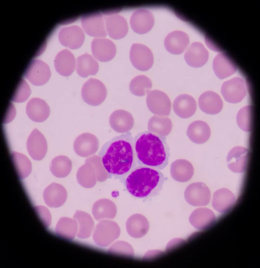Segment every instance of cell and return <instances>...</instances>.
I'll return each mask as SVG.
<instances>
[{
  "mask_svg": "<svg viewBox=\"0 0 260 268\" xmlns=\"http://www.w3.org/2000/svg\"><path fill=\"white\" fill-rule=\"evenodd\" d=\"M105 24L109 36L114 39H120L127 35L128 30L126 19L122 16L114 13H105Z\"/></svg>",
  "mask_w": 260,
  "mask_h": 268,
  "instance_id": "cell-10",
  "label": "cell"
},
{
  "mask_svg": "<svg viewBox=\"0 0 260 268\" xmlns=\"http://www.w3.org/2000/svg\"><path fill=\"white\" fill-rule=\"evenodd\" d=\"M11 159L19 178L24 179L28 176L31 170V165L28 158L23 154L13 152Z\"/></svg>",
  "mask_w": 260,
  "mask_h": 268,
  "instance_id": "cell-32",
  "label": "cell"
},
{
  "mask_svg": "<svg viewBox=\"0 0 260 268\" xmlns=\"http://www.w3.org/2000/svg\"><path fill=\"white\" fill-rule=\"evenodd\" d=\"M213 66L215 74L220 79L230 76L237 70L235 64L228 57L222 54H218L215 58Z\"/></svg>",
  "mask_w": 260,
  "mask_h": 268,
  "instance_id": "cell-28",
  "label": "cell"
},
{
  "mask_svg": "<svg viewBox=\"0 0 260 268\" xmlns=\"http://www.w3.org/2000/svg\"><path fill=\"white\" fill-rule=\"evenodd\" d=\"M76 177L78 183L85 188L93 187L97 180L96 172L94 167L86 159L85 163L78 170Z\"/></svg>",
  "mask_w": 260,
  "mask_h": 268,
  "instance_id": "cell-29",
  "label": "cell"
},
{
  "mask_svg": "<svg viewBox=\"0 0 260 268\" xmlns=\"http://www.w3.org/2000/svg\"><path fill=\"white\" fill-rule=\"evenodd\" d=\"M151 126V129L152 130L151 131L160 136H165L171 131L172 123L170 119L167 116H156L152 119Z\"/></svg>",
  "mask_w": 260,
  "mask_h": 268,
  "instance_id": "cell-34",
  "label": "cell"
},
{
  "mask_svg": "<svg viewBox=\"0 0 260 268\" xmlns=\"http://www.w3.org/2000/svg\"><path fill=\"white\" fill-rule=\"evenodd\" d=\"M248 151L244 147H234L229 152L227 158L229 168L232 171L241 173L245 171L246 167Z\"/></svg>",
  "mask_w": 260,
  "mask_h": 268,
  "instance_id": "cell-22",
  "label": "cell"
},
{
  "mask_svg": "<svg viewBox=\"0 0 260 268\" xmlns=\"http://www.w3.org/2000/svg\"><path fill=\"white\" fill-rule=\"evenodd\" d=\"M200 109L208 114L214 115L219 113L223 106V102L217 94L212 91H207L202 93L198 99Z\"/></svg>",
  "mask_w": 260,
  "mask_h": 268,
  "instance_id": "cell-23",
  "label": "cell"
},
{
  "mask_svg": "<svg viewBox=\"0 0 260 268\" xmlns=\"http://www.w3.org/2000/svg\"><path fill=\"white\" fill-rule=\"evenodd\" d=\"M99 64L96 60L87 53L82 54L77 59L76 71L80 77L86 78L95 75L99 70Z\"/></svg>",
  "mask_w": 260,
  "mask_h": 268,
  "instance_id": "cell-27",
  "label": "cell"
},
{
  "mask_svg": "<svg viewBox=\"0 0 260 268\" xmlns=\"http://www.w3.org/2000/svg\"><path fill=\"white\" fill-rule=\"evenodd\" d=\"M213 198L212 205L217 209L221 208L228 209L231 207L235 201L234 194L225 188L216 191L214 193Z\"/></svg>",
  "mask_w": 260,
  "mask_h": 268,
  "instance_id": "cell-33",
  "label": "cell"
},
{
  "mask_svg": "<svg viewBox=\"0 0 260 268\" xmlns=\"http://www.w3.org/2000/svg\"><path fill=\"white\" fill-rule=\"evenodd\" d=\"M152 87L151 80L146 76L140 75L135 77L131 80L129 88L133 94L142 97L147 94Z\"/></svg>",
  "mask_w": 260,
  "mask_h": 268,
  "instance_id": "cell-31",
  "label": "cell"
},
{
  "mask_svg": "<svg viewBox=\"0 0 260 268\" xmlns=\"http://www.w3.org/2000/svg\"><path fill=\"white\" fill-rule=\"evenodd\" d=\"M76 59L74 55L69 51L64 49L56 55L54 60V66L56 71L64 77L71 75L75 70Z\"/></svg>",
  "mask_w": 260,
  "mask_h": 268,
  "instance_id": "cell-25",
  "label": "cell"
},
{
  "mask_svg": "<svg viewBox=\"0 0 260 268\" xmlns=\"http://www.w3.org/2000/svg\"><path fill=\"white\" fill-rule=\"evenodd\" d=\"M59 39L63 46L71 49H76L82 44L84 35L80 27L73 26L62 29L59 33Z\"/></svg>",
  "mask_w": 260,
  "mask_h": 268,
  "instance_id": "cell-19",
  "label": "cell"
},
{
  "mask_svg": "<svg viewBox=\"0 0 260 268\" xmlns=\"http://www.w3.org/2000/svg\"><path fill=\"white\" fill-rule=\"evenodd\" d=\"M146 102L147 106L153 113L160 116H167L171 110V101L164 92L153 90L147 93Z\"/></svg>",
  "mask_w": 260,
  "mask_h": 268,
  "instance_id": "cell-7",
  "label": "cell"
},
{
  "mask_svg": "<svg viewBox=\"0 0 260 268\" xmlns=\"http://www.w3.org/2000/svg\"><path fill=\"white\" fill-rule=\"evenodd\" d=\"M187 64L191 67L197 68L204 65L209 58L208 52L201 43L195 42L187 49L184 56Z\"/></svg>",
  "mask_w": 260,
  "mask_h": 268,
  "instance_id": "cell-16",
  "label": "cell"
},
{
  "mask_svg": "<svg viewBox=\"0 0 260 268\" xmlns=\"http://www.w3.org/2000/svg\"><path fill=\"white\" fill-rule=\"evenodd\" d=\"M90 162L94 167L96 171L97 180L99 182L102 181L104 178L102 176L103 169H105L100 156L95 155L86 159Z\"/></svg>",
  "mask_w": 260,
  "mask_h": 268,
  "instance_id": "cell-37",
  "label": "cell"
},
{
  "mask_svg": "<svg viewBox=\"0 0 260 268\" xmlns=\"http://www.w3.org/2000/svg\"><path fill=\"white\" fill-rule=\"evenodd\" d=\"M173 108L175 113L179 117L183 119L189 118L195 113L197 108V103L194 98L191 96L186 94L177 96L173 103Z\"/></svg>",
  "mask_w": 260,
  "mask_h": 268,
  "instance_id": "cell-20",
  "label": "cell"
},
{
  "mask_svg": "<svg viewBox=\"0 0 260 268\" xmlns=\"http://www.w3.org/2000/svg\"><path fill=\"white\" fill-rule=\"evenodd\" d=\"M43 196L44 201L48 206L57 208L61 206L65 202L67 193L62 185L53 182L45 189Z\"/></svg>",
  "mask_w": 260,
  "mask_h": 268,
  "instance_id": "cell-18",
  "label": "cell"
},
{
  "mask_svg": "<svg viewBox=\"0 0 260 268\" xmlns=\"http://www.w3.org/2000/svg\"><path fill=\"white\" fill-rule=\"evenodd\" d=\"M99 146L98 138L94 135L85 132L78 136L73 144V149L78 155L83 157L95 154Z\"/></svg>",
  "mask_w": 260,
  "mask_h": 268,
  "instance_id": "cell-11",
  "label": "cell"
},
{
  "mask_svg": "<svg viewBox=\"0 0 260 268\" xmlns=\"http://www.w3.org/2000/svg\"><path fill=\"white\" fill-rule=\"evenodd\" d=\"M51 76L48 65L41 60H34L29 63L25 70L24 76L33 85H43L47 82Z\"/></svg>",
  "mask_w": 260,
  "mask_h": 268,
  "instance_id": "cell-9",
  "label": "cell"
},
{
  "mask_svg": "<svg viewBox=\"0 0 260 268\" xmlns=\"http://www.w3.org/2000/svg\"><path fill=\"white\" fill-rule=\"evenodd\" d=\"M186 134L193 142L201 144L205 142L209 139L211 131L206 122L198 120L193 122L189 125Z\"/></svg>",
  "mask_w": 260,
  "mask_h": 268,
  "instance_id": "cell-26",
  "label": "cell"
},
{
  "mask_svg": "<svg viewBox=\"0 0 260 268\" xmlns=\"http://www.w3.org/2000/svg\"><path fill=\"white\" fill-rule=\"evenodd\" d=\"M91 49L93 56L101 62L110 61L114 57L116 52L114 43L109 39L102 38L93 40Z\"/></svg>",
  "mask_w": 260,
  "mask_h": 268,
  "instance_id": "cell-12",
  "label": "cell"
},
{
  "mask_svg": "<svg viewBox=\"0 0 260 268\" xmlns=\"http://www.w3.org/2000/svg\"><path fill=\"white\" fill-rule=\"evenodd\" d=\"M81 23L84 30L89 35L99 38L106 36L105 24L102 16L100 13L85 15L82 18Z\"/></svg>",
  "mask_w": 260,
  "mask_h": 268,
  "instance_id": "cell-15",
  "label": "cell"
},
{
  "mask_svg": "<svg viewBox=\"0 0 260 268\" xmlns=\"http://www.w3.org/2000/svg\"><path fill=\"white\" fill-rule=\"evenodd\" d=\"M166 139L165 136L150 131L138 133L134 138L138 164L159 170L164 169L170 155Z\"/></svg>",
  "mask_w": 260,
  "mask_h": 268,
  "instance_id": "cell-2",
  "label": "cell"
},
{
  "mask_svg": "<svg viewBox=\"0 0 260 268\" xmlns=\"http://www.w3.org/2000/svg\"><path fill=\"white\" fill-rule=\"evenodd\" d=\"M26 113L30 119L36 122L45 121L50 113L49 107L45 102L41 98H33L27 103Z\"/></svg>",
  "mask_w": 260,
  "mask_h": 268,
  "instance_id": "cell-21",
  "label": "cell"
},
{
  "mask_svg": "<svg viewBox=\"0 0 260 268\" xmlns=\"http://www.w3.org/2000/svg\"><path fill=\"white\" fill-rule=\"evenodd\" d=\"M210 191L204 183L196 182L189 184L184 192V197L186 202L193 206H201L207 205L210 198Z\"/></svg>",
  "mask_w": 260,
  "mask_h": 268,
  "instance_id": "cell-5",
  "label": "cell"
},
{
  "mask_svg": "<svg viewBox=\"0 0 260 268\" xmlns=\"http://www.w3.org/2000/svg\"><path fill=\"white\" fill-rule=\"evenodd\" d=\"M99 156L109 177L124 180L137 166L134 138L131 132L115 136L105 143Z\"/></svg>",
  "mask_w": 260,
  "mask_h": 268,
  "instance_id": "cell-1",
  "label": "cell"
},
{
  "mask_svg": "<svg viewBox=\"0 0 260 268\" xmlns=\"http://www.w3.org/2000/svg\"><path fill=\"white\" fill-rule=\"evenodd\" d=\"M189 38L185 32L180 30L172 31L167 35L164 40L166 50L170 53L179 55L182 53L189 43Z\"/></svg>",
  "mask_w": 260,
  "mask_h": 268,
  "instance_id": "cell-17",
  "label": "cell"
},
{
  "mask_svg": "<svg viewBox=\"0 0 260 268\" xmlns=\"http://www.w3.org/2000/svg\"><path fill=\"white\" fill-rule=\"evenodd\" d=\"M72 162L67 156L59 155L54 158L50 165V170L52 174L58 178L67 176L71 171Z\"/></svg>",
  "mask_w": 260,
  "mask_h": 268,
  "instance_id": "cell-30",
  "label": "cell"
},
{
  "mask_svg": "<svg viewBox=\"0 0 260 268\" xmlns=\"http://www.w3.org/2000/svg\"><path fill=\"white\" fill-rule=\"evenodd\" d=\"M170 172L172 178L175 181L185 182L190 180L193 175L194 169L192 164L188 160L177 159L171 164Z\"/></svg>",
  "mask_w": 260,
  "mask_h": 268,
  "instance_id": "cell-24",
  "label": "cell"
},
{
  "mask_svg": "<svg viewBox=\"0 0 260 268\" xmlns=\"http://www.w3.org/2000/svg\"><path fill=\"white\" fill-rule=\"evenodd\" d=\"M168 179L159 170L139 165L129 173L124 182L127 190L132 196L147 199L159 195Z\"/></svg>",
  "mask_w": 260,
  "mask_h": 268,
  "instance_id": "cell-3",
  "label": "cell"
},
{
  "mask_svg": "<svg viewBox=\"0 0 260 268\" xmlns=\"http://www.w3.org/2000/svg\"><path fill=\"white\" fill-rule=\"evenodd\" d=\"M130 22L131 27L134 32L144 34L152 29L154 24V19L150 11L141 9L136 10L133 13Z\"/></svg>",
  "mask_w": 260,
  "mask_h": 268,
  "instance_id": "cell-14",
  "label": "cell"
},
{
  "mask_svg": "<svg viewBox=\"0 0 260 268\" xmlns=\"http://www.w3.org/2000/svg\"><path fill=\"white\" fill-rule=\"evenodd\" d=\"M28 152L34 160H39L45 156L47 150L46 140L43 134L35 129L30 134L26 143Z\"/></svg>",
  "mask_w": 260,
  "mask_h": 268,
  "instance_id": "cell-13",
  "label": "cell"
},
{
  "mask_svg": "<svg viewBox=\"0 0 260 268\" xmlns=\"http://www.w3.org/2000/svg\"><path fill=\"white\" fill-rule=\"evenodd\" d=\"M252 110L251 106H246L241 108L237 114V125L244 131L249 132L251 130Z\"/></svg>",
  "mask_w": 260,
  "mask_h": 268,
  "instance_id": "cell-35",
  "label": "cell"
},
{
  "mask_svg": "<svg viewBox=\"0 0 260 268\" xmlns=\"http://www.w3.org/2000/svg\"><path fill=\"white\" fill-rule=\"evenodd\" d=\"M221 92L226 101L231 103H237L241 101L246 94V84L242 78L235 77L223 83Z\"/></svg>",
  "mask_w": 260,
  "mask_h": 268,
  "instance_id": "cell-8",
  "label": "cell"
},
{
  "mask_svg": "<svg viewBox=\"0 0 260 268\" xmlns=\"http://www.w3.org/2000/svg\"><path fill=\"white\" fill-rule=\"evenodd\" d=\"M31 93V90L29 85L25 80L22 79L12 97V100L18 103L24 102L29 97Z\"/></svg>",
  "mask_w": 260,
  "mask_h": 268,
  "instance_id": "cell-36",
  "label": "cell"
},
{
  "mask_svg": "<svg viewBox=\"0 0 260 268\" xmlns=\"http://www.w3.org/2000/svg\"><path fill=\"white\" fill-rule=\"evenodd\" d=\"M129 57L133 66L141 71H146L152 67L154 57L151 50L141 44L134 43L131 47Z\"/></svg>",
  "mask_w": 260,
  "mask_h": 268,
  "instance_id": "cell-6",
  "label": "cell"
},
{
  "mask_svg": "<svg viewBox=\"0 0 260 268\" xmlns=\"http://www.w3.org/2000/svg\"><path fill=\"white\" fill-rule=\"evenodd\" d=\"M81 95L83 100L86 103L91 106H96L105 100L107 95V89L101 81L91 78L83 84Z\"/></svg>",
  "mask_w": 260,
  "mask_h": 268,
  "instance_id": "cell-4",
  "label": "cell"
}]
</instances>
